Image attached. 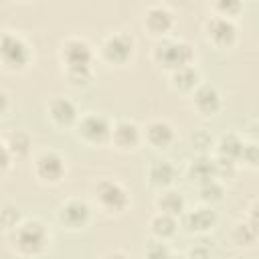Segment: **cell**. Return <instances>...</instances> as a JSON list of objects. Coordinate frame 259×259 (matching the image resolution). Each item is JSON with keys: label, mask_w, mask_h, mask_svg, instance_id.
Instances as JSON below:
<instances>
[{"label": "cell", "mask_w": 259, "mask_h": 259, "mask_svg": "<svg viewBox=\"0 0 259 259\" xmlns=\"http://www.w3.org/2000/svg\"><path fill=\"white\" fill-rule=\"evenodd\" d=\"M0 55L6 61V65H10V67H20L28 59L26 45L12 34H4L0 38Z\"/></svg>", "instance_id": "1"}, {"label": "cell", "mask_w": 259, "mask_h": 259, "mask_svg": "<svg viewBox=\"0 0 259 259\" xmlns=\"http://www.w3.org/2000/svg\"><path fill=\"white\" fill-rule=\"evenodd\" d=\"M158 59L164 61L168 67H186V63L192 57V51L184 42H164L158 47Z\"/></svg>", "instance_id": "2"}, {"label": "cell", "mask_w": 259, "mask_h": 259, "mask_svg": "<svg viewBox=\"0 0 259 259\" xmlns=\"http://www.w3.org/2000/svg\"><path fill=\"white\" fill-rule=\"evenodd\" d=\"M16 241H18V247H20L22 251L34 253V251H38V249L45 247L47 233H45V229H42L38 223H28V225H24V227L18 231Z\"/></svg>", "instance_id": "3"}, {"label": "cell", "mask_w": 259, "mask_h": 259, "mask_svg": "<svg viewBox=\"0 0 259 259\" xmlns=\"http://www.w3.org/2000/svg\"><path fill=\"white\" fill-rule=\"evenodd\" d=\"M99 198L109 208H123L125 202H127V196H125L123 188L115 182H103L99 186Z\"/></svg>", "instance_id": "4"}, {"label": "cell", "mask_w": 259, "mask_h": 259, "mask_svg": "<svg viewBox=\"0 0 259 259\" xmlns=\"http://www.w3.org/2000/svg\"><path fill=\"white\" fill-rule=\"evenodd\" d=\"M105 53H107V57L111 61H117V63L125 61L130 57V53H132V40H130V36H125V34L111 36L107 40V45H105Z\"/></svg>", "instance_id": "5"}, {"label": "cell", "mask_w": 259, "mask_h": 259, "mask_svg": "<svg viewBox=\"0 0 259 259\" xmlns=\"http://www.w3.org/2000/svg\"><path fill=\"white\" fill-rule=\"evenodd\" d=\"M65 57L71 67H87L91 61V51L85 42L81 40H71L65 47Z\"/></svg>", "instance_id": "6"}, {"label": "cell", "mask_w": 259, "mask_h": 259, "mask_svg": "<svg viewBox=\"0 0 259 259\" xmlns=\"http://www.w3.org/2000/svg\"><path fill=\"white\" fill-rule=\"evenodd\" d=\"M81 132H83L89 140H95V142H97V140H103V138L107 136L109 125H107V121H105L101 115H89V117L83 119Z\"/></svg>", "instance_id": "7"}, {"label": "cell", "mask_w": 259, "mask_h": 259, "mask_svg": "<svg viewBox=\"0 0 259 259\" xmlns=\"http://www.w3.org/2000/svg\"><path fill=\"white\" fill-rule=\"evenodd\" d=\"M38 174L47 180H57L63 174V162L57 154H42L38 158Z\"/></svg>", "instance_id": "8"}, {"label": "cell", "mask_w": 259, "mask_h": 259, "mask_svg": "<svg viewBox=\"0 0 259 259\" xmlns=\"http://www.w3.org/2000/svg\"><path fill=\"white\" fill-rule=\"evenodd\" d=\"M87 214H89L87 204H85V202H79V200H73V202H69V204L63 208V221H65L67 225H71V227L83 225V223L87 221Z\"/></svg>", "instance_id": "9"}, {"label": "cell", "mask_w": 259, "mask_h": 259, "mask_svg": "<svg viewBox=\"0 0 259 259\" xmlns=\"http://www.w3.org/2000/svg\"><path fill=\"white\" fill-rule=\"evenodd\" d=\"M196 105L204 111V113H212V111H217V107H219V93L212 89V87H208V85H204V87H200L198 91H196Z\"/></svg>", "instance_id": "10"}, {"label": "cell", "mask_w": 259, "mask_h": 259, "mask_svg": "<svg viewBox=\"0 0 259 259\" xmlns=\"http://www.w3.org/2000/svg\"><path fill=\"white\" fill-rule=\"evenodd\" d=\"M208 30H210V36L219 42H229L235 36V26L225 18H214L208 24Z\"/></svg>", "instance_id": "11"}, {"label": "cell", "mask_w": 259, "mask_h": 259, "mask_svg": "<svg viewBox=\"0 0 259 259\" xmlns=\"http://www.w3.org/2000/svg\"><path fill=\"white\" fill-rule=\"evenodd\" d=\"M212 223H214V212L212 210H206V208H198V210L190 212L188 219H186L188 229H196V231L208 229Z\"/></svg>", "instance_id": "12"}, {"label": "cell", "mask_w": 259, "mask_h": 259, "mask_svg": "<svg viewBox=\"0 0 259 259\" xmlns=\"http://www.w3.org/2000/svg\"><path fill=\"white\" fill-rule=\"evenodd\" d=\"M51 111H53L55 119L61 121V123H69V121H73V117H75V107H73V103H71L69 99H57V101L53 103Z\"/></svg>", "instance_id": "13"}, {"label": "cell", "mask_w": 259, "mask_h": 259, "mask_svg": "<svg viewBox=\"0 0 259 259\" xmlns=\"http://www.w3.org/2000/svg\"><path fill=\"white\" fill-rule=\"evenodd\" d=\"M148 136H150V140H152L156 146H166V144L172 140V130H170L168 123H164V121H156V123L150 125Z\"/></svg>", "instance_id": "14"}, {"label": "cell", "mask_w": 259, "mask_h": 259, "mask_svg": "<svg viewBox=\"0 0 259 259\" xmlns=\"http://www.w3.org/2000/svg\"><path fill=\"white\" fill-rule=\"evenodd\" d=\"M115 140H117L119 146H134L138 142V130H136V125L134 123H127V121L119 123L115 127Z\"/></svg>", "instance_id": "15"}, {"label": "cell", "mask_w": 259, "mask_h": 259, "mask_svg": "<svg viewBox=\"0 0 259 259\" xmlns=\"http://www.w3.org/2000/svg\"><path fill=\"white\" fill-rule=\"evenodd\" d=\"M150 176H152V180L156 184H168L172 180V176H174V168L168 162H156L152 166V170H150Z\"/></svg>", "instance_id": "16"}, {"label": "cell", "mask_w": 259, "mask_h": 259, "mask_svg": "<svg viewBox=\"0 0 259 259\" xmlns=\"http://www.w3.org/2000/svg\"><path fill=\"white\" fill-rule=\"evenodd\" d=\"M214 172H217V166L210 164V162L204 160V158H200V160H196V162L192 164V176L198 178V180H202V182H210Z\"/></svg>", "instance_id": "17"}, {"label": "cell", "mask_w": 259, "mask_h": 259, "mask_svg": "<svg viewBox=\"0 0 259 259\" xmlns=\"http://www.w3.org/2000/svg\"><path fill=\"white\" fill-rule=\"evenodd\" d=\"M148 24L154 28V30H166L168 24H170V14L168 10L164 8H152L148 12Z\"/></svg>", "instance_id": "18"}, {"label": "cell", "mask_w": 259, "mask_h": 259, "mask_svg": "<svg viewBox=\"0 0 259 259\" xmlns=\"http://www.w3.org/2000/svg\"><path fill=\"white\" fill-rule=\"evenodd\" d=\"M221 152H223L227 158H237V156H241V152H243V144L239 142V138L227 136V138H223V142H221Z\"/></svg>", "instance_id": "19"}, {"label": "cell", "mask_w": 259, "mask_h": 259, "mask_svg": "<svg viewBox=\"0 0 259 259\" xmlns=\"http://www.w3.org/2000/svg\"><path fill=\"white\" fill-rule=\"evenodd\" d=\"M182 196L176 194V192H166L162 198H160V206L166 210V212H180L182 210Z\"/></svg>", "instance_id": "20"}, {"label": "cell", "mask_w": 259, "mask_h": 259, "mask_svg": "<svg viewBox=\"0 0 259 259\" xmlns=\"http://www.w3.org/2000/svg\"><path fill=\"white\" fill-rule=\"evenodd\" d=\"M174 81L178 87H192L196 81V71H192L190 67H180L174 75Z\"/></svg>", "instance_id": "21"}, {"label": "cell", "mask_w": 259, "mask_h": 259, "mask_svg": "<svg viewBox=\"0 0 259 259\" xmlns=\"http://www.w3.org/2000/svg\"><path fill=\"white\" fill-rule=\"evenodd\" d=\"M174 227H176V223L168 214H160L154 219V231L158 235H170V233H174Z\"/></svg>", "instance_id": "22"}, {"label": "cell", "mask_w": 259, "mask_h": 259, "mask_svg": "<svg viewBox=\"0 0 259 259\" xmlns=\"http://www.w3.org/2000/svg\"><path fill=\"white\" fill-rule=\"evenodd\" d=\"M221 194H223V188L217 184V182H204L202 184V198L204 200H217V198H221Z\"/></svg>", "instance_id": "23"}, {"label": "cell", "mask_w": 259, "mask_h": 259, "mask_svg": "<svg viewBox=\"0 0 259 259\" xmlns=\"http://www.w3.org/2000/svg\"><path fill=\"white\" fill-rule=\"evenodd\" d=\"M69 77H71V81H75V83H85V81L89 79V67H71Z\"/></svg>", "instance_id": "24"}, {"label": "cell", "mask_w": 259, "mask_h": 259, "mask_svg": "<svg viewBox=\"0 0 259 259\" xmlns=\"http://www.w3.org/2000/svg\"><path fill=\"white\" fill-rule=\"evenodd\" d=\"M148 259H168V249L164 245H152L148 251Z\"/></svg>", "instance_id": "25"}, {"label": "cell", "mask_w": 259, "mask_h": 259, "mask_svg": "<svg viewBox=\"0 0 259 259\" xmlns=\"http://www.w3.org/2000/svg\"><path fill=\"white\" fill-rule=\"evenodd\" d=\"M208 142H210V138H208L204 132H198V134H194V136H192V144H194L196 148H206V146H208Z\"/></svg>", "instance_id": "26"}, {"label": "cell", "mask_w": 259, "mask_h": 259, "mask_svg": "<svg viewBox=\"0 0 259 259\" xmlns=\"http://www.w3.org/2000/svg\"><path fill=\"white\" fill-rule=\"evenodd\" d=\"M192 259H208V251L206 249H202V247H196V249H192Z\"/></svg>", "instance_id": "27"}, {"label": "cell", "mask_w": 259, "mask_h": 259, "mask_svg": "<svg viewBox=\"0 0 259 259\" xmlns=\"http://www.w3.org/2000/svg\"><path fill=\"white\" fill-rule=\"evenodd\" d=\"M6 164H8V152L0 146V168H4Z\"/></svg>", "instance_id": "28"}, {"label": "cell", "mask_w": 259, "mask_h": 259, "mask_svg": "<svg viewBox=\"0 0 259 259\" xmlns=\"http://www.w3.org/2000/svg\"><path fill=\"white\" fill-rule=\"evenodd\" d=\"M249 162H255V146H249Z\"/></svg>", "instance_id": "29"}, {"label": "cell", "mask_w": 259, "mask_h": 259, "mask_svg": "<svg viewBox=\"0 0 259 259\" xmlns=\"http://www.w3.org/2000/svg\"><path fill=\"white\" fill-rule=\"evenodd\" d=\"M6 107V97H4V93H0V111Z\"/></svg>", "instance_id": "30"}, {"label": "cell", "mask_w": 259, "mask_h": 259, "mask_svg": "<svg viewBox=\"0 0 259 259\" xmlns=\"http://www.w3.org/2000/svg\"><path fill=\"white\" fill-rule=\"evenodd\" d=\"M109 259H123L121 255H113V257H109Z\"/></svg>", "instance_id": "31"}, {"label": "cell", "mask_w": 259, "mask_h": 259, "mask_svg": "<svg viewBox=\"0 0 259 259\" xmlns=\"http://www.w3.org/2000/svg\"><path fill=\"white\" fill-rule=\"evenodd\" d=\"M168 259H182V257H170V255H168Z\"/></svg>", "instance_id": "32"}]
</instances>
